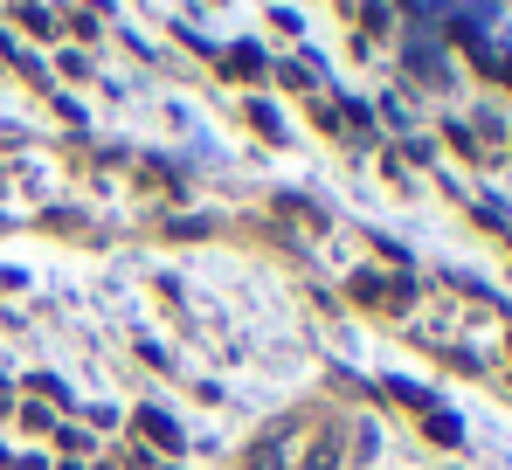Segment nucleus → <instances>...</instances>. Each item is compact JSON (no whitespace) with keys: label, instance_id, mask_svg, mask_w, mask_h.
<instances>
[{"label":"nucleus","instance_id":"f257e3e1","mask_svg":"<svg viewBox=\"0 0 512 470\" xmlns=\"http://www.w3.org/2000/svg\"><path fill=\"white\" fill-rule=\"evenodd\" d=\"M312 429H319V415H291V422L263 429V436L250 443V470H291V443L312 436Z\"/></svg>","mask_w":512,"mask_h":470},{"label":"nucleus","instance_id":"f03ea898","mask_svg":"<svg viewBox=\"0 0 512 470\" xmlns=\"http://www.w3.org/2000/svg\"><path fill=\"white\" fill-rule=\"evenodd\" d=\"M139 429H146L153 443H167V450H180V429H173V422L160 415V408H139Z\"/></svg>","mask_w":512,"mask_h":470},{"label":"nucleus","instance_id":"7ed1b4c3","mask_svg":"<svg viewBox=\"0 0 512 470\" xmlns=\"http://www.w3.org/2000/svg\"><path fill=\"white\" fill-rule=\"evenodd\" d=\"M222 70H229V77H256V70H263V56H256V49H229V63H222Z\"/></svg>","mask_w":512,"mask_h":470}]
</instances>
